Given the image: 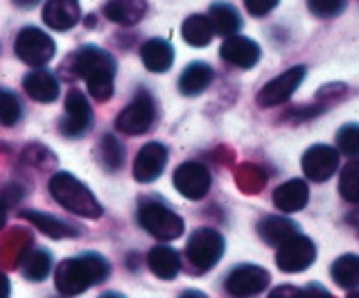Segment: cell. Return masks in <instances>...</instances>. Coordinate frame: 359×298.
Instances as JSON below:
<instances>
[{"instance_id": "cell-12", "label": "cell", "mask_w": 359, "mask_h": 298, "mask_svg": "<svg viewBox=\"0 0 359 298\" xmlns=\"http://www.w3.org/2000/svg\"><path fill=\"white\" fill-rule=\"evenodd\" d=\"M307 75V68L305 66H294L290 70H285L283 75H278L276 79H271L269 84L260 88L258 93V104L260 107H278L283 102L290 100L296 88L301 86V81Z\"/></svg>"}, {"instance_id": "cell-33", "label": "cell", "mask_w": 359, "mask_h": 298, "mask_svg": "<svg viewBox=\"0 0 359 298\" xmlns=\"http://www.w3.org/2000/svg\"><path fill=\"white\" fill-rule=\"evenodd\" d=\"M307 7L319 18H334L346 9V0H307Z\"/></svg>"}, {"instance_id": "cell-7", "label": "cell", "mask_w": 359, "mask_h": 298, "mask_svg": "<svg viewBox=\"0 0 359 298\" xmlns=\"http://www.w3.org/2000/svg\"><path fill=\"white\" fill-rule=\"evenodd\" d=\"M16 55L20 61H25L27 66L41 68L50 64V59L55 57V41L39 27H23L16 36Z\"/></svg>"}, {"instance_id": "cell-22", "label": "cell", "mask_w": 359, "mask_h": 298, "mask_svg": "<svg viewBox=\"0 0 359 298\" xmlns=\"http://www.w3.org/2000/svg\"><path fill=\"white\" fill-rule=\"evenodd\" d=\"M147 12V3L145 0H109L104 5V16L111 23L118 25H136L138 20L145 16Z\"/></svg>"}, {"instance_id": "cell-2", "label": "cell", "mask_w": 359, "mask_h": 298, "mask_svg": "<svg viewBox=\"0 0 359 298\" xmlns=\"http://www.w3.org/2000/svg\"><path fill=\"white\" fill-rule=\"evenodd\" d=\"M70 68L81 79H86L90 97L107 102L114 95L116 79V61L107 50L95 46H84L70 57Z\"/></svg>"}, {"instance_id": "cell-18", "label": "cell", "mask_w": 359, "mask_h": 298, "mask_svg": "<svg viewBox=\"0 0 359 298\" xmlns=\"http://www.w3.org/2000/svg\"><path fill=\"white\" fill-rule=\"evenodd\" d=\"M147 266L149 271L161 280H172L177 278L181 271V255L168 244H158L147 253Z\"/></svg>"}, {"instance_id": "cell-3", "label": "cell", "mask_w": 359, "mask_h": 298, "mask_svg": "<svg viewBox=\"0 0 359 298\" xmlns=\"http://www.w3.org/2000/svg\"><path fill=\"white\" fill-rule=\"evenodd\" d=\"M48 190L59 205H64L68 212L79 215V217L97 219L102 217V212H104V208H102L100 201L95 199V194L68 172H57L55 177L50 179Z\"/></svg>"}, {"instance_id": "cell-35", "label": "cell", "mask_w": 359, "mask_h": 298, "mask_svg": "<svg viewBox=\"0 0 359 298\" xmlns=\"http://www.w3.org/2000/svg\"><path fill=\"white\" fill-rule=\"evenodd\" d=\"M299 298H332L321 285H307L305 290L299 292Z\"/></svg>"}, {"instance_id": "cell-38", "label": "cell", "mask_w": 359, "mask_h": 298, "mask_svg": "<svg viewBox=\"0 0 359 298\" xmlns=\"http://www.w3.org/2000/svg\"><path fill=\"white\" fill-rule=\"evenodd\" d=\"M179 298H208L203 292H199V290H188V292H183Z\"/></svg>"}, {"instance_id": "cell-15", "label": "cell", "mask_w": 359, "mask_h": 298, "mask_svg": "<svg viewBox=\"0 0 359 298\" xmlns=\"http://www.w3.org/2000/svg\"><path fill=\"white\" fill-rule=\"evenodd\" d=\"M219 55L226 64H231L235 68H242V70H249L258 64L260 46L255 43V41L246 39V36H229L226 41H224Z\"/></svg>"}, {"instance_id": "cell-27", "label": "cell", "mask_w": 359, "mask_h": 298, "mask_svg": "<svg viewBox=\"0 0 359 298\" xmlns=\"http://www.w3.org/2000/svg\"><path fill=\"white\" fill-rule=\"evenodd\" d=\"M50 269H53V255L46 249H34V251H27L20 260V271L27 280L32 283H41L48 278Z\"/></svg>"}, {"instance_id": "cell-20", "label": "cell", "mask_w": 359, "mask_h": 298, "mask_svg": "<svg viewBox=\"0 0 359 298\" xmlns=\"http://www.w3.org/2000/svg\"><path fill=\"white\" fill-rule=\"evenodd\" d=\"M140 59L151 73H165L174 64V48L165 39H149L140 48Z\"/></svg>"}, {"instance_id": "cell-31", "label": "cell", "mask_w": 359, "mask_h": 298, "mask_svg": "<svg viewBox=\"0 0 359 298\" xmlns=\"http://www.w3.org/2000/svg\"><path fill=\"white\" fill-rule=\"evenodd\" d=\"M339 192L346 201L359 203V161H351L341 170L339 177Z\"/></svg>"}, {"instance_id": "cell-4", "label": "cell", "mask_w": 359, "mask_h": 298, "mask_svg": "<svg viewBox=\"0 0 359 298\" xmlns=\"http://www.w3.org/2000/svg\"><path fill=\"white\" fill-rule=\"evenodd\" d=\"M138 224L151 238H156L161 242L179 240L183 231H186V224H183L179 215L156 199H142L138 203Z\"/></svg>"}, {"instance_id": "cell-11", "label": "cell", "mask_w": 359, "mask_h": 298, "mask_svg": "<svg viewBox=\"0 0 359 298\" xmlns=\"http://www.w3.org/2000/svg\"><path fill=\"white\" fill-rule=\"evenodd\" d=\"M93 127V109L81 90H70L66 95V118L61 120V133L68 138H79Z\"/></svg>"}, {"instance_id": "cell-24", "label": "cell", "mask_w": 359, "mask_h": 298, "mask_svg": "<svg viewBox=\"0 0 359 298\" xmlns=\"http://www.w3.org/2000/svg\"><path fill=\"white\" fill-rule=\"evenodd\" d=\"M208 20H210V27L215 34L219 36H235L238 29L242 27V18L240 14L235 12V7L229 3H215L210 5V12H208Z\"/></svg>"}, {"instance_id": "cell-21", "label": "cell", "mask_w": 359, "mask_h": 298, "mask_svg": "<svg viewBox=\"0 0 359 298\" xmlns=\"http://www.w3.org/2000/svg\"><path fill=\"white\" fill-rule=\"evenodd\" d=\"M212 77H215V73H212V68L208 64H203V61H194V64H190L181 73L179 90L183 95H188V97L201 95L203 90L212 84Z\"/></svg>"}, {"instance_id": "cell-25", "label": "cell", "mask_w": 359, "mask_h": 298, "mask_svg": "<svg viewBox=\"0 0 359 298\" xmlns=\"http://www.w3.org/2000/svg\"><path fill=\"white\" fill-rule=\"evenodd\" d=\"M20 217L27 219L32 226L48 235L53 240H64V238H73L77 235V231L73 226H68L66 222H61L59 217H53V215H46V212H36V210H20Z\"/></svg>"}, {"instance_id": "cell-42", "label": "cell", "mask_w": 359, "mask_h": 298, "mask_svg": "<svg viewBox=\"0 0 359 298\" xmlns=\"http://www.w3.org/2000/svg\"><path fill=\"white\" fill-rule=\"evenodd\" d=\"M348 298H359V292H351V294H348Z\"/></svg>"}, {"instance_id": "cell-36", "label": "cell", "mask_w": 359, "mask_h": 298, "mask_svg": "<svg viewBox=\"0 0 359 298\" xmlns=\"http://www.w3.org/2000/svg\"><path fill=\"white\" fill-rule=\"evenodd\" d=\"M299 292L301 290H296L292 285H280V287H276L266 298H299Z\"/></svg>"}, {"instance_id": "cell-32", "label": "cell", "mask_w": 359, "mask_h": 298, "mask_svg": "<svg viewBox=\"0 0 359 298\" xmlns=\"http://www.w3.org/2000/svg\"><path fill=\"white\" fill-rule=\"evenodd\" d=\"M337 147L346 156H357L359 154V125H346L337 133Z\"/></svg>"}, {"instance_id": "cell-29", "label": "cell", "mask_w": 359, "mask_h": 298, "mask_svg": "<svg viewBox=\"0 0 359 298\" xmlns=\"http://www.w3.org/2000/svg\"><path fill=\"white\" fill-rule=\"evenodd\" d=\"M97 154H100V163L109 172H118L122 168V163H125V147H122V142L116 136H111V133H107V136L100 140Z\"/></svg>"}, {"instance_id": "cell-13", "label": "cell", "mask_w": 359, "mask_h": 298, "mask_svg": "<svg viewBox=\"0 0 359 298\" xmlns=\"http://www.w3.org/2000/svg\"><path fill=\"white\" fill-rule=\"evenodd\" d=\"M303 172L314 183H323L339 170V151L330 145H314L303 154Z\"/></svg>"}, {"instance_id": "cell-23", "label": "cell", "mask_w": 359, "mask_h": 298, "mask_svg": "<svg viewBox=\"0 0 359 298\" xmlns=\"http://www.w3.org/2000/svg\"><path fill=\"white\" fill-rule=\"evenodd\" d=\"M258 235L269 244V246H280L283 242H287L294 235H299V224L285 217H264L258 224Z\"/></svg>"}, {"instance_id": "cell-10", "label": "cell", "mask_w": 359, "mask_h": 298, "mask_svg": "<svg viewBox=\"0 0 359 298\" xmlns=\"http://www.w3.org/2000/svg\"><path fill=\"white\" fill-rule=\"evenodd\" d=\"M174 188H177L186 199L199 201L210 190V172L206 165H201L197 161L181 163L174 172Z\"/></svg>"}, {"instance_id": "cell-40", "label": "cell", "mask_w": 359, "mask_h": 298, "mask_svg": "<svg viewBox=\"0 0 359 298\" xmlns=\"http://www.w3.org/2000/svg\"><path fill=\"white\" fill-rule=\"evenodd\" d=\"M14 3H16L18 7H32V5L39 3V0H14Z\"/></svg>"}, {"instance_id": "cell-34", "label": "cell", "mask_w": 359, "mask_h": 298, "mask_svg": "<svg viewBox=\"0 0 359 298\" xmlns=\"http://www.w3.org/2000/svg\"><path fill=\"white\" fill-rule=\"evenodd\" d=\"M278 5V0H244V7L249 9L251 16H266Z\"/></svg>"}, {"instance_id": "cell-17", "label": "cell", "mask_w": 359, "mask_h": 298, "mask_svg": "<svg viewBox=\"0 0 359 298\" xmlns=\"http://www.w3.org/2000/svg\"><path fill=\"white\" fill-rule=\"evenodd\" d=\"M310 199V190L303 179H292L285 181L283 186L273 190V205L283 212H299L307 205Z\"/></svg>"}, {"instance_id": "cell-41", "label": "cell", "mask_w": 359, "mask_h": 298, "mask_svg": "<svg viewBox=\"0 0 359 298\" xmlns=\"http://www.w3.org/2000/svg\"><path fill=\"white\" fill-rule=\"evenodd\" d=\"M100 298H125V296L118 294V292H107V294H102Z\"/></svg>"}, {"instance_id": "cell-1", "label": "cell", "mask_w": 359, "mask_h": 298, "mask_svg": "<svg viewBox=\"0 0 359 298\" xmlns=\"http://www.w3.org/2000/svg\"><path fill=\"white\" fill-rule=\"evenodd\" d=\"M111 264L100 253H81L77 258H68L57 266L55 285L61 296H79L90 287L107 280Z\"/></svg>"}, {"instance_id": "cell-37", "label": "cell", "mask_w": 359, "mask_h": 298, "mask_svg": "<svg viewBox=\"0 0 359 298\" xmlns=\"http://www.w3.org/2000/svg\"><path fill=\"white\" fill-rule=\"evenodd\" d=\"M12 296V285H9V278L0 271V298H9Z\"/></svg>"}, {"instance_id": "cell-19", "label": "cell", "mask_w": 359, "mask_h": 298, "mask_svg": "<svg viewBox=\"0 0 359 298\" xmlns=\"http://www.w3.org/2000/svg\"><path fill=\"white\" fill-rule=\"evenodd\" d=\"M23 86L25 93L34 102H41V104H50V102L59 97V81L48 70H32L29 75H25Z\"/></svg>"}, {"instance_id": "cell-30", "label": "cell", "mask_w": 359, "mask_h": 298, "mask_svg": "<svg viewBox=\"0 0 359 298\" xmlns=\"http://www.w3.org/2000/svg\"><path fill=\"white\" fill-rule=\"evenodd\" d=\"M20 116H23V107H20V100L16 97V93L0 88V125L14 127L18 125Z\"/></svg>"}, {"instance_id": "cell-39", "label": "cell", "mask_w": 359, "mask_h": 298, "mask_svg": "<svg viewBox=\"0 0 359 298\" xmlns=\"http://www.w3.org/2000/svg\"><path fill=\"white\" fill-rule=\"evenodd\" d=\"M5 224H7V208H5V203L0 201V231H3Z\"/></svg>"}, {"instance_id": "cell-28", "label": "cell", "mask_w": 359, "mask_h": 298, "mask_svg": "<svg viewBox=\"0 0 359 298\" xmlns=\"http://www.w3.org/2000/svg\"><path fill=\"white\" fill-rule=\"evenodd\" d=\"M332 280L344 290H357L359 287V255L346 253L332 262Z\"/></svg>"}, {"instance_id": "cell-5", "label": "cell", "mask_w": 359, "mask_h": 298, "mask_svg": "<svg viewBox=\"0 0 359 298\" xmlns=\"http://www.w3.org/2000/svg\"><path fill=\"white\" fill-rule=\"evenodd\" d=\"M224 249V238L215 229H197L188 240L186 246V258L190 262V269L194 273H206L215 264L222 260Z\"/></svg>"}, {"instance_id": "cell-26", "label": "cell", "mask_w": 359, "mask_h": 298, "mask_svg": "<svg viewBox=\"0 0 359 298\" xmlns=\"http://www.w3.org/2000/svg\"><path fill=\"white\" fill-rule=\"evenodd\" d=\"M212 34L215 32H212V27H210L208 16L192 14V16H188L186 20H183L181 36L192 48H206L212 41Z\"/></svg>"}, {"instance_id": "cell-14", "label": "cell", "mask_w": 359, "mask_h": 298, "mask_svg": "<svg viewBox=\"0 0 359 298\" xmlns=\"http://www.w3.org/2000/svg\"><path fill=\"white\" fill-rule=\"evenodd\" d=\"M168 165V147L161 142H147L142 145L133 161V179L138 183L156 181Z\"/></svg>"}, {"instance_id": "cell-16", "label": "cell", "mask_w": 359, "mask_h": 298, "mask_svg": "<svg viewBox=\"0 0 359 298\" xmlns=\"http://www.w3.org/2000/svg\"><path fill=\"white\" fill-rule=\"evenodd\" d=\"M79 0H48L43 7V20L57 32L75 27L79 20Z\"/></svg>"}, {"instance_id": "cell-8", "label": "cell", "mask_w": 359, "mask_h": 298, "mask_svg": "<svg viewBox=\"0 0 359 298\" xmlns=\"http://www.w3.org/2000/svg\"><path fill=\"white\" fill-rule=\"evenodd\" d=\"M269 271L258 264H240L226 276L224 290L233 298H253L269 287Z\"/></svg>"}, {"instance_id": "cell-9", "label": "cell", "mask_w": 359, "mask_h": 298, "mask_svg": "<svg viewBox=\"0 0 359 298\" xmlns=\"http://www.w3.org/2000/svg\"><path fill=\"white\" fill-rule=\"evenodd\" d=\"M314 260H316V246L310 238H305L301 233L283 242L278 246V253H276V264L285 273H301L307 266H312Z\"/></svg>"}, {"instance_id": "cell-6", "label": "cell", "mask_w": 359, "mask_h": 298, "mask_svg": "<svg viewBox=\"0 0 359 298\" xmlns=\"http://www.w3.org/2000/svg\"><path fill=\"white\" fill-rule=\"evenodd\" d=\"M154 120H156V104H154V97L147 90H140V93L131 100V104H127L118 113L116 118V129L125 136H140L151 129Z\"/></svg>"}]
</instances>
